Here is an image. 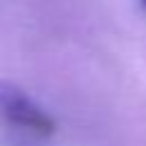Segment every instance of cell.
<instances>
[{
  "instance_id": "obj_1",
  "label": "cell",
  "mask_w": 146,
  "mask_h": 146,
  "mask_svg": "<svg viewBox=\"0 0 146 146\" xmlns=\"http://www.w3.org/2000/svg\"><path fill=\"white\" fill-rule=\"evenodd\" d=\"M0 119L34 137H50L57 128L55 119L9 80H0Z\"/></svg>"
},
{
  "instance_id": "obj_2",
  "label": "cell",
  "mask_w": 146,
  "mask_h": 146,
  "mask_svg": "<svg viewBox=\"0 0 146 146\" xmlns=\"http://www.w3.org/2000/svg\"><path fill=\"white\" fill-rule=\"evenodd\" d=\"M141 5H144V9H146V0H141Z\"/></svg>"
}]
</instances>
